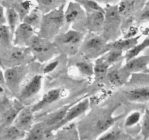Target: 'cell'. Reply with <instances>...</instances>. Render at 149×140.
I'll list each match as a JSON object with an SVG mask.
<instances>
[{
  "label": "cell",
  "mask_w": 149,
  "mask_h": 140,
  "mask_svg": "<svg viewBox=\"0 0 149 140\" xmlns=\"http://www.w3.org/2000/svg\"><path fill=\"white\" fill-rule=\"evenodd\" d=\"M76 67L82 75L91 77L94 75V65L88 61H79L75 64Z\"/></svg>",
  "instance_id": "cell-32"
},
{
  "label": "cell",
  "mask_w": 149,
  "mask_h": 140,
  "mask_svg": "<svg viewBox=\"0 0 149 140\" xmlns=\"http://www.w3.org/2000/svg\"><path fill=\"white\" fill-rule=\"evenodd\" d=\"M65 4L43 15L39 28V36L50 40L58 36L60 29L65 23Z\"/></svg>",
  "instance_id": "cell-1"
},
{
  "label": "cell",
  "mask_w": 149,
  "mask_h": 140,
  "mask_svg": "<svg viewBox=\"0 0 149 140\" xmlns=\"http://www.w3.org/2000/svg\"><path fill=\"white\" fill-rule=\"evenodd\" d=\"M141 128V134L143 139L149 140V108L145 111Z\"/></svg>",
  "instance_id": "cell-35"
},
{
  "label": "cell",
  "mask_w": 149,
  "mask_h": 140,
  "mask_svg": "<svg viewBox=\"0 0 149 140\" xmlns=\"http://www.w3.org/2000/svg\"><path fill=\"white\" fill-rule=\"evenodd\" d=\"M24 106L20 102L12 103L5 95L1 96V128L13 125Z\"/></svg>",
  "instance_id": "cell-4"
},
{
  "label": "cell",
  "mask_w": 149,
  "mask_h": 140,
  "mask_svg": "<svg viewBox=\"0 0 149 140\" xmlns=\"http://www.w3.org/2000/svg\"><path fill=\"white\" fill-rule=\"evenodd\" d=\"M56 37L58 38L57 41L58 45L65 48L68 53H75L81 41H83V34L81 32L74 29H70Z\"/></svg>",
  "instance_id": "cell-7"
},
{
  "label": "cell",
  "mask_w": 149,
  "mask_h": 140,
  "mask_svg": "<svg viewBox=\"0 0 149 140\" xmlns=\"http://www.w3.org/2000/svg\"><path fill=\"white\" fill-rule=\"evenodd\" d=\"M65 1H66V0H63V1L64 3H65Z\"/></svg>",
  "instance_id": "cell-43"
},
{
  "label": "cell",
  "mask_w": 149,
  "mask_h": 140,
  "mask_svg": "<svg viewBox=\"0 0 149 140\" xmlns=\"http://www.w3.org/2000/svg\"><path fill=\"white\" fill-rule=\"evenodd\" d=\"M118 119L119 117H113L111 113L105 112L100 114L97 118H93V121H91L90 135L93 136V138L97 139L100 135L113 127Z\"/></svg>",
  "instance_id": "cell-5"
},
{
  "label": "cell",
  "mask_w": 149,
  "mask_h": 140,
  "mask_svg": "<svg viewBox=\"0 0 149 140\" xmlns=\"http://www.w3.org/2000/svg\"><path fill=\"white\" fill-rule=\"evenodd\" d=\"M141 118V113L138 111L132 112L130 114L125 121V127L126 128H130V127L135 126V125L139 123Z\"/></svg>",
  "instance_id": "cell-36"
},
{
  "label": "cell",
  "mask_w": 149,
  "mask_h": 140,
  "mask_svg": "<svg viewBox=\"0 0 149 140\" xmlns=\"http://www.w3.org/2000/svg\"><path fill=\"white\" fill-rule=\"evenodd\" d=\"M36 1L39 5L38 7L42 13H49L59 7L63 4H65L63 0H36Z\"/></svg>",
  "instance_id": "cell-30"
},
{
  "label": "cell",
  "mask_w": 149,
  "mask_h": 140,
  "mask_svg": "<svg viewBox=\"0 0 149 140\" xmlns=\"http://www.w3.org/2000/svg\"><path fill=\"white\" fill-rule=\"evenodd\" d=\"M61 96V90L59 88L52 89V90H49L47 92L42 98L41 99L40 101L37 102L36 104L31 106L32 110L33 112H39V110L45 109L47 106H49L52 104H54L57 101L59 100Z\"/></svg>",
  "instance_id": "cell-17"
},
{
  "label": "cell",
  "mask_w": 149,
  "mask_h": 140,
  "mask_svg": "<svg viewBox=\"0 0 149 140\" xmlns=\"http://www.w3.org/2000/svg\"><path fill=\"white\" fill-rule=\"evenodd\" d=\"M81 50L84 55L87 58H95L107 52L110 50L109 44L104 36H99L96 33L90 34L87 36L81 46Z\"/></svg>",
  "instance_id": "cell-3"
},
{
  "label": "cell",
  "mask_w": 149,
  "mask_h": 140,
  "mask_svg": "<svg viewBox=\"0 0 149 140\" xmlns=\"http://www.w3.org/2000/svg\"><path fill=\"white\" fill-rule=\"evenodd\" d=\"M11 37L13 38L8 25L3 24L0 26V42L2 48L8 49L11 48Z\"/></svg>",
  "instance_id": "cell-29"
},
{
  "label": "cell",
  "mask_w": 149,
  "mask_h": 140,
  "mask_svg": "<svg viewBox=\"0 0 149 140\" xmlns=\"http://www.w3.org/2000/svg\"><path fill=\"white\" fill-rule=\"evenodd\" d=\"M130 137L123 128L113 125L95 140H128Z\"/></svg>",
  "instance_id": "cell-21"
},
{
  "label": "cell",
  "mask_w": 149,
  "mask_h": 140,
  "mask_svg": "<svg viewBox=\"0 0 149 140\" xmlns=\"http://www.w3.org/2000/svg\"><path fill=\"white\" fill-rule=\"evenodd\" d=\"M148 66L149 55H141L127 61L123 68L127 73H138L148 71Z\"/></svg>",
  "instance_id": "cell-15"
},
{
  "label": "cell",
  "mask_w": 149,
  "mask_h": 140,
  "mask_svg": "<svg viewBox=\"0 0 149 140\" xmlns=\"http://www.w3.org/2000/svg\"><path fill=\"white\" fill-rule=\"evenodd\" d=\"M42 12L41 11L39 7L33 8V10H31L29 13L26 15V17L23 18V22L28 23L33 26L35 29L40 28L41 23H42Z\"/></svg>",
  "instance_id": "cell-26"
},
{
  "label": "cell",
  "mask_w": 149,
  "mask_h": 140,
  "mask_svg": "<svg viewBox=\"0 0 149 140\" xmlns=\"http://www.w3.org/2000/svg\"><path fill=\"white\" fill-rule=\"evenodd\" d=\"M89 107H90V100L87 98L83 99L82 101H79L77 103H74L68 109L64 119L52 129V131H58L64 125L72 122L74 119L82 115L86 111L88 110Z\"/></svg>",
  "instance_id": "cell-8"
},
{
  "label": "cell",
  "mask_w": 149,
  "mask_h": 140,
  "mask_svg": "<svg viewBox=\"0 0 149 140\" xmlns=\"http://www.w3.org/2000/svg\"><path fill=\"white\" fill-rule=\"evenodd\" d=\"M99 4H104L106 5H114L119 1V0H95Z\"/></svg>",
  "instance_id": "cell-40"
},
{
  "label": "cell",
  "mask_w": 149,
  "mask_h": 140,
  "mask_svg": "<svg viewBox=\"0 0 149 140\" xmlns=\"http://www.w3.org/2000/svg\"><path fill=\"white\" fill-rule=\"evenodd\" d=\"M148 48H149V36L148 37H147L146 39H144L141 43L138 44L136 46L132 48V49L127 51L126 54H125V58H126V61H129V60L132 59V58H135V57L138 56L139 54L141 53L142 51H143L144 50L147 49Z\"/></svg>",
  "instance_id": "cell-31"
},
{
  "label": "cell",
  "mask_w": 149,
  "mask_h": 140,
  "mask_svg": "<svg viewBox=\"0 0 149 140\" xmlns=\"http://www.w3.org/2000/svg\"><path fill=\"white\" fill-rule=\"evenodd\" d=\"M141 36H137L132 38H125L121 40L115 41L109 44L110 48H116V49L122 50L127 51L132 49L138 44V39Z\"/></svg>",
  "instance_id": "cell-24"
},
{
  "label": "cell",
  "mask_w": 149,
  "mask_h": 140,
  "mask_svg": "<svg viewBox=\"0 0 149 140\" xmlns=\"http://www.w3.org/2000/svg\"><path fill=\"white\" fill-rule=\"evenodd\" d=\"M74 104V103L68 104L59 108L58 110L55 111L54 112L50 113L47 116H46V118L42 121V123L52 131V129L64 119L67 112Z\"/></svg>",
  "instance_id": "cell-16"
},
{
  "label": "cell",
  "mask_w": 149,
  "mask_h": 140,
  "mask_svg": "<svg viewBox=\"0 0 149 140\" xmlns=\"http://www.w3.org/2000/svg\"><path fill=\"white\" fill-rule=\"evenodd\" d=\"M140 20L143 22H149V6L147 7L141 13Z\"/></svg>",
  "instance_id": "cell-37"
},
{
  "label": "cell",
  "mask_w": 149,
  "mask_h": 140,
  "mask_svg": "<svg viewBox=\"0 0 149 140\" xmlns=\"http://www.w3.org/2000/svg\"><path fill=\"white\" fill-rule=\"evenodd\" d=\"M13 125L23 132L29 131L34 125V112L31 106H24L17 115Z\"/></svg>",
  "instance_id": "cell-12"
},
{
  "label": "cell",
  "mask_w": 149,
  "mask_h": 140,
  "mask_svg": "<svg viewBox=\"0 0 149 140\" xmlns=\"http://www.w3.org/2000/svg\"><path fill=\"white\" fill-rule=\"evenodd\" d=\"M57 140H81L79 131L77 124L68 123L58 130Z\"/></svg>",
  "instance_id": "cell-19"
},
{
  "label": "cell",
  "mask_w": 149,
  "mask_h": 140,
  "mask_svg": "<svg viewBox=\"0 0 149 140\" xmlns=\"http://www.w3.org/2000/svg\"><path fill=\"white\" fill-rule=\"evenodd\" d=\"M34 32L33 26L25 22L20 23L13 35V44L18 47L29 46L30 41L35 36Z\"/></svg>",
  "instance_id": "cell-11"
},
{
  "label": "cell",
  "mask_w": 149,
  "mask_h": 140,
  "mask_svg": "<svg viewBox=\"0 0 149 140\" xmlns=\"http://www.w3.org/2000/svg\"><path fill=\"white\" fill-rule=\"evenodd\" d=\"M105 23L103 26L105 39L107 41L115 39L119 36L120 29L121 15L119 10V6L106 5L105 7Z\"/></svg>",
  "instance_id": "cell-2"
},
{
  "label": "cell",
  "mask_w": 149,
  "mask_h": 140,
  "mask_svg": "<svg viewBox=\"0 0 149 140\" xmlns=\"http://www.w3.org/2000/svg\"><path fill=\"white\" fill-rule=\"evenodd\" d=\"M29 49L36 55L39 59L47 58L50 55L52 50L55 49V46L50 41L35 35L29 44Z\"/></svg>",
  "instance_id": "cell-9"
},
{
  "label": "cell",
  "mask_w": 149,
  "mask_h": 140,
  "mask_svg": "<svg viewBox=\"0 0 149 140\" xmlns=\"http://www.w3.org/2000/svg\"><path fill=\"white\" fill-rule=\"evenodd\" d=\"M105 23V11L87 12L86 23L92 33H97L103 30Z\"/></svg>",
  "instance_id": "cell-14"
},
{
  "label": "cell",
  "mask_w": 149,
  "mask_h": 140,
  "mask_svg": "<svg viewBox=\"0 0 149 140\" xmlns=\"http://www.w3.org/2000/svg\"><path fill=\"white\" fill-rule=\"evenodd\" d=\"M26 74L27 69L26 66L17 65L9 67L4 71L6 86L11 91L17 90Z\"/></svg>",
  "instance_id": "cell-6"
},
{
  "label": "cell",
  "mask_w": 149,
  "mask_h": 140,
  "mask_svg": "<svg viewBox=\"0 0 149 140\" xmlns=\"http://www.w3.org/2000/svg\"><path fill=\"white\" fill-rule=\"evenodd\" d=\"M8 55V61L14 64V66L21 65L20 63L25 59L27 51L25 47H15L10 50Z\"/></svg>",
  "instance_id": "cell-25"
},
{
  "label": "cell",
  "mask_w": 149,
  "mask_h": 140,
  "mask_svg": "<svg viewBox=\"0 0 149 140\" xmlns=\"http://www.w3.org/2000/svg\"><path fill=\"white\" fill-rule=\"evenodd\" d=\"M111 66L108 64L104 57L96 60L94 65V75L97 80H103L107 77V74Z\"/></svg>",
  "instance_id": "cell-27"
},
{
  "label": "cell",
  "mask_w": 149,
  "mask_h": 140,
  "mask_svg": "<svg viewBox=\"0 0 149 140\" xmlns=\"http://www.w3.org/2000/svg\"><path fill=\"white\" fill-rule=\"evenodd\" d=\"M128 140H137L136 139H135V138H132V137H130V139Z\"/></svg>",
  "instance_id": "cell-41"
},
{
  "label": "cell",
  "mask_w": 149,
  "mask_h": 140,
  "mask_svg": "<svg viewBox=\"0 0 149 140\" xmlns=\"http://www.w3.org/2000/svg\"><path fill=\"white\" fill-rule=\"evenodd\" d=\"M58 64V61H53V62L50 63L49 64H48L46 67L44 69V72L45 73H49L50 71H52V70L55 69L56 68L57 65Z\"/></svg>",
  "instance_id": "cell-38"
},
{
  "label": "cell",
  "mask_w": 149,
  "mask_h": 140,
  "mask_svg": "<svg viewBox=\"0 0 149 140\" xmlns=\"http://www.w3.org/2000/svg\"><path fill=\"white\" fill-rule=\"evenodd\" d=\"M127 98L131 102H146L149 101V85L131 89L125 93Z\"/></svg>",
  "instance_id": "cell-20"
},
{
  "label": "cell",
  "mask_w": 149,
  "mask_h": 140,
  "mask_svg": "<svg viewBox=\"0 0 149 140\" xmlns=\"http://www.w3.org/2000/svg\"><path fill=\"white\" fill-rule=\"evenodd\" d=\"M147 34L149 35V27L147 29Z\"/></svg>",
  "instance_id": "cell-42"
},
{
  "label": "cell",
  "mask_w": 149,
  "mask_h": 140,
  "mask_svg": "<svg viewBox=\"0 0 149 140\" xmlns=\"http://www.w3.org/2000/svg\"><path fill=\"white\" fill-rule=\"evenodd\" d=\"M42 85V76L36 74L31 77L20 90L19 99L20 102H26L38 94Z\"/></svg>",
  "instance_id": "cell-10"
},
{
  "label": "cell",
  "mask_w": 149,
  "mask_h": 140,
  "mask_svg": "<svg viewBox=\"0 0 149 140\" xmlns=\"http://www.w3.org/2000/svg\"><path fill=\"white\" fill-rule=\"evenodd\" d=\"M0 23L1 25L7 23V15L6 12H4V8L2 5H1V15H0Z\"/></svg>",
  "instance_id": "cell-39"
},
{
  "label": "cell",
  "mask_w": 149,
  "mask_h": 140,
  "mask_svg": "<svg viewBox=\"0 0 149 140\" xmlns=\"http://www.w3.org/2000/svg\"><path fill=\"white\" fill-rule=\"evenodd\" d=\"M123 52L124 51L122 50L110 48V50L108 51V53L105 55L104 58H106V61L109 65H114L122 60V57H123V54H122Z\"/></svg>",
  "instance_id": "cell-33"
},
{
  "label": "cell",
  "mask_w": 149,
  "mask_h": 140,
  "mask_svg": "<svg viewBox=\"0 0 149 140\" xmlns=\"http://www.w3.org/2000/svg\"><path fill=\"white\" fill-rule=\"evenodd\" d=\"M128 74L124 68L119 69L117 66L110 67L107 74V79L111 84L115 86H120L125 83V74Z\"/></svg>",
  "instance_id": "cell-22"
},
{
  "label": "cell",
  "mask_w": 149,
  "mask_h": 140,
  "mask_svg": "<svg viewBox=\"0 0 149 140\" xmlns=\"http://www.w3.org/2000/svg\"><path fill=\"white\" fill-rule=\"evenodd\" d=\"M87 19V12L77 1H70L65 10V23H77Z\"/></svg>",
  "instance_id": "cell-13"
},
{
  "label": "cell",
  "mask_w": 149,
  "mask_h": 140,
  "mask_svg": "<svg viewBox=\"0 0 149 140\" xmlns=\"http://www.w3.org/2000/svg\"><path fill=\"white\" fill-rule=\"evenodd\" d=\"M78 2L81 7L86 10V12H91L98 10V11H105V9L100 5L98 2L95 0H74Z\"/></svg>",
  "instance_id": "cell-34"
},
{
  "label": "cell",
  "mask_w": 149,
  "mask_h": 140,
  "mask_svg": "<svg viewBox=\"0 0 149 140\" xmlns=\"http://www.w3.org/2000/svg\"><path fill=\"white\" fill-rule=\"evenodd\" d=\"M52 132L42 122L37 123L26 133L23 140H44L45 138H47Z\"/></svg>",
  "instance_id": "cell-18"
},
{
  "label": "cell",
  "mask_w": 149,
  "mask_h": 140,
  "mask_svg": "<svg viewBox=\"0 0 149 140\" xmlns=\"http://www.w3.org/2000/svg\"><path fill=\"white\" fill-rule=\"evenodd\" d=\"M26 135V133L20 131L13 124L1 128V140H21Z\"/></svg>",
  "instance_id": "cell-23"
},
{
  "label": "cell",
  "mask_w": 149,
  "mask_h": 140,
  "mask_svg": "<svg viewBox=\"0 0 149 140\" xmlns=\"http://www.w3.org/2000/svg\"><path fill=\"white\" fill-rule=\"evenodd\" d=\"M6 15H7V23L10 27L13 36L17 26L20 25V16L16 10L13 8H7L6 10Z\"/></svg>",
  "instance_id": "cell-28"
}]
</instances>
